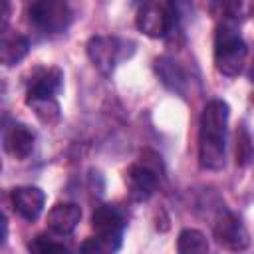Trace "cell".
Instances as JSON below:
<instances>
[{
	"instance_id": "cell-1",
	"label": "cell",
	"mask_w": 254,
	"mask_h": 254,
	"mask_svg": "<svg viewBox=\"0 0 254 254\" xmlns=\"http://www.w3.org/2000/svg\"><path fill=\"white\" fill-rule=\"evenodd\" d=\"M230 107L222 99H210L198 123V163L202 169L220 171L226 163V127Z\"/></svg>"
},
{
	"instance_id": "cell-2",
	"label": "cell",
	"mask_w": 254,
	"mask_h": 254,
	"mask_svg": "<svg viewBox=\"0 0 254 254\" xmlns=\"http://www.w3.org/2000/svg\"><path fill=\"white\" fill-rule=\"evenodd\" d=\"M248 58V46L238 32V24L222 20L214 36V65L222 75H240Z\"/></svg>"
},
{
	"instance_id": "cell-3",
	"label": "cell",
	"mask_w": 254,
	"mask_h": 254,
	"mask_svg": "<svg viewBox=\"0 0 254 254\" xmlns=\"http://www.w3.org/2000/svg\"><path fill=\"white\" fill-rule=\"evenodd\" d=\"M161 177H163L161 155H157L155 151H149V149L141 151V159L137 163H133L125 175L131 198L147 200L149 196H153L155 190L159 189Z\"/></svg>"
},
{
	"instance_id": "cell-4",
	"label": "cell",
	"mask_w": 254,
	"mask_h": 254,
	"mask_svg": "<svg viewBox=\"0 0 254 254\" xmlns=\"http://www.w3.org/2000/svg\"><path fill=\"white\" fill-rule=\"evenodd\" d=\"M177 22L175 6L169 2H145L135 16L137 30L149 38H165Z\"/></svg>"
},
{
	"instance_id": "cell-5",
	"label": "cell",
	"mask_w": 254,
	"mask_h": 254,
	"mask_svg": "<svg viewBox=\"0 0 254 254\" xmlns=\"http://www.w3.org/2000/svg\"><path fill=\"white\" fill-rule=\"evenodd\" d=\"M28 20L46 34H58L69 26L71 10L62 0H38L28 6Z\"/></svg>"
},
{
	"instance_id": "cell-6",
	"label": "cell",
	"mask_w": 254,
	"mask_h": 254,
	"mask_svg": "<svg viewBox=\"0 0 254 254\" xmlns=\"http://www.w3.org/2000/svg\"><path fill=\"white\" fill-rule=\"evenodd\" d=\"M123 48L125 42L115 36H93L89 38L85 52L95 69H99L103 75H111L115 65L125 58Z\"/></svg>"
},
{
	"instance_id": "cell-7",
	"label": "cell",
	"mask_w": 254,
	"mask_h": 254,
	"mask_svg": "<svg viewBox=\"0 0 254 254\" xmlns=\"http://www.w3.org/2000/svg\"><path fill=\"white\" fill-rule=\"evenodd\" d=\"M214 238L220 246L232 252H242L250 246V232L242 218L230 210L222 212L214 224Z\"/></svg>"
},
{
	"instance_id": "cell-8",
	"label": "cell",
	"mask_w": 254,
	"mask_h": 254,
	"mask_svg": "<svg viewBox=\"0 0 254 254\" xmlns=\"http://www.w3.org/2000/svg\"><path fill=\"white\" fill-rule=\"evenodd\" d=\"M12 198V206L14 210L24 218V220H36L46 204V192L40 187H32V185H24V187H16L10 194Z\"/></svg>"
},
{
	"instance_id": "cell-9",
	"label": "cell",
	"mask_w": 254,
	"mask_h": 254,
	"mask_svg": "<svg viewBox=\"0 0 254 254\" xmlns=\"http://www.w3.org/2000/svg\"><path fill=\"white\" fill-rule=\"evenodd\" d=\"M64 73L60 67H38L28 81L26 99H46L56 97V93L62 89Z\"/></svg>"
},
{
	"instance_id": "cell-10",
	"label": "cell",
	"mask_w": 254,
	"mask_h": 254,
	"mask_svg": "<svg viewBox=\"0 0 254 254\" xmlns=\"http://www.w3.org/2000/svg\"><path fill=\"white\" fill-rule=\"evenodd\" d=\"M81 220V208L75 202H58L48 212V228L56 234H71Z\"/></svg>"
},
{
	"instance_id": "cell-11",
	"label": "cell",
	"mask_w": 254,
	"mask_h": 254,
	"mask_svg": "<svg viewBox=\"0 0 254 254\" xmlns=\"http://www.w3.org/2000/svg\"><path fill=\"white\" fill-rule=\"evenodd\" d=\"M28 52H30V40L24 34L12 30L0 34V65L6 67L16 65L28 56Z\"/></svg>"
},
{
	"instance_id": "cell-12",
	"label": "cell",
	"mask_w": 254,
	"mask_h": 254,
	"mask_svg": "<svg viewBox=\"0 0 254 254\" xmlns=\"http://www.w3.org/2000/svg\"><path fill=\"white\" fill-rule=\"evenodd\" d=\"M34 143H36V137L32 133V129H28L26 125L18 123V125H12L6 135H4V149L10 157L18 159V161H24L32 155L34 151Z\"/></svg>"
},
{
	"instance_id": "cell-13",
	"label": "cell",
	"mask_w": 254,
	"mask_h": 254,
	"mask_svg": "<svg viewBox=\"0 0 254 254\" xmlns=\"http://www.w3.org/2000/svg\"><path fill=\"white\" fill-rule=\"evenodd\" d=\"M125 218L121 210L113 204H101L91 214V228L95 234H107V236H123Z\"/></svg>"
},
{
	"instance_id": "cell-14",
	"label": "cell",
	"mask_w": 254,
	"mask_h": 254,
	"mask_svg": "<svg viewBox=\"0 0 254 254\" xmlns=\"http://www.w3.org/2000/svg\"><path fill=\"white\" fill-rule=\"evenodd\" d=\"M155 73L163 81V85L169 87L171 91H175V93L187 91V73L171 58H157L155 60Z\"/></svg>"
},
{
	"instance_id": "cell-15",
	"label": "cell",
	"mask_w": 254,
	"mask_h": 254,
	"mask_svg": "<svg viewBox=\"0 0 254 254\" xmlns=\"http://www.w3.org/2000/svg\"><path fill=\"white\" fill-rule=\"evenodd\" d=\"M177 252L179 254H208V240L200 230L185 228L179 232Z\"/></svg>"
},
{
	"instance_id": "cell-16",
	"label": "cell",
	"mask_w": 254,
	"mask_h": 254,
	"mask_svg": "<svg viewBox=\"0 0 254 254\" xmlns=\"http://www.w3.org/2000/svg\"><path fill=\"white\" fill-rule=\"evenodd\" d=\"M121 240H123V236L93 234L81 242L79 254H115L121 246Z\"/></svg>"
},
{
	"instance_id": "cell-17",
	"label": "cell",
	"mask_w": 254,
	"mask_h": 254,
	"mask_svg": "<svg viewBox=\"0 0 254 254\" xmlns=\"http://www.w3.org/2000/svg\"><path fill=\"white\" fill-rule=\"evenodd\" d=\"M28 107H32V111L36 113V117L44 123V125H54L60 119V103L56 101V97H46V99H26Z\"/></svg>"
},
{
	"instance_id": "cell-18",
	"label": "cell",
	"mask_w": 254,
	"mask_h": 254,
	"mask_svg": "<svg viewBox=\"0 0 254 254\" xmlns=\"http://www.w3.org/2000/svg\"><path fill=\"white\" fill-rule=\"evenodd\" d=\"M30 254H71V252L62 242L40 234L30 242Z\"/></svg>"
},
{
	"instance_id": "cell-19",
	"label": "cell",
	"mask_w": 254,
	"mask_h": 254,
	"mask_svg": "<svg viewBox=\"0 0 254 254\" xmlns=\"http://www.w3.org/2000/svg\"><path fill=\"white\" fill-rule=\"evenodd\" d=\"M252 159V139L246 127H240L236 131V165L248 167Z\"/></svg>"
},
{
	"instance_id": "cell-20",
	"label": "cell",
	"mask_w": 254,
	"mask_h": 254,
	"mask_svg": "<svg viewBox=\"0 0 254 254\" xmlns=\"http://www.w3.org/2000/svg\"><path fill=\"white\" fill-rule=\"evenodd\" d=\"M12 18V4L8 0H0V34L6 32Z\"/></svg>"
},
{
	"instance_id": "cell-21",
	"label": "cell",
	"mask_w": 254,
	"mask_h": 254,
	"mask_svg": "<svg viewBox=\"0 0 254 254\" xmlns=\"http://www.w3.org/2000/svg\"><path fill=\"white\" fill-rule=\"evenodd\" d=\"M6 234H8V220H6L4 212L0 210V244L6 240Z\"/></svg>"
}]
</instances>
